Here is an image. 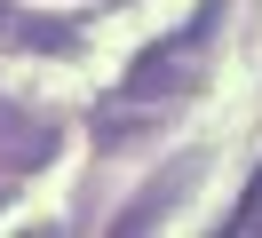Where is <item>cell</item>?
<instances>
[{
	"label": "cell",
	"instance_id": "6da1fadb",
	"mask_svg": "<svg viewBox=\"0 0 262 238\" xmlns=\"http://www.w3.org/2000/svg\"><path fill=\"white\" fill-rule=\"evenodd\" d=\"M230 16V0H207L199 8V24H183V32H167V40H151L143 56L127 63V79H119V95L127 103H159V111H175L183 95L199 88V72H207V40H214V24Z\"/></svg>",
	"mask_w": 262,
	"mask_h": 238
},
{
	"label": "cell",
	"instance_id": "7a4b0ae2",
	"mask_svg": "<svg viewBox=\"0 0 262 238\" xmlns=\"http://www.w3.org/2000/svg\"><path fill=\"white\" fill-rule=\"evenodd\" d=\"M56 151H64V119L16 103V95H0V167L8 175H40Z\"/></svg>",
	"mask_w": 262,
	"mask_h": 238
},
{
	"label": "cell",
	"instance_id": "3957f363",
	"mask_svg": "<svg viewBox=\"0 0 262 238\" xmlns=\"http://www.w3.org/2000/svg\"><path fill=\"white\" fill-rule=\"evenodd\" d=\"M191 183H199V159H191V151H183V159H167V167L151 175V183L135 190L127 206H119V222H112V230H119V238H127V230H159V222H167V206H175Z\"/></svg>",
	"mask_w": 262,
	"mask_h": 238
},
{
	"label": "cell",
	"instance_id": "277c9868",
	"mask_svg": "<svg viewBox=\"0 0 262 238\" xmlns=\"http://www.w3.org/2000/svg\"><path fill=\"white\" fill-rule=\"evenodd\" d=\"M159 127H167L159 103H127V95H112V103L96 111V151H119V143H135V135H159Z\"/></svg>",
	"mask_w": 262,
	"mask_h": 238
},
{
	"label": "cell",
	"instance_id": "5b68a950",
	"mask_svg": "<svg viewBox=\"0 0 262 238\" xmlns=\"http://www.w3.org/2000/svg\"><path fill=\"white\" fill-rule=\"evenodd\" d=\"M0 40L32 48V56H80V24H72V16H8Z\"/></svg>",
	"mask_w": 262,
	"mask_h": 238
},
{
	"label": "cell",
	"instance_id": "8992f818",
	"mask_svg": "<svg viewBox=\"0 0 262 238\" xmlns=\"http://www.w3.org/2000/svg\"><path fill=\"white\" fill-rule=\"evenodd\" d=\"M254 230H262V175L238 190V206L223 214V238H254Z\"/></svg>",
	"mask_w": 262,
	"mask_h": 238
},
{
	"label": "cell",
	"instance_id": "52a82bcc",
	"mask_svg": "<svg viewBox=\"0 0 262 238\" xmlns=\"http://www.w3.org/2000/svg\"><path fill=\"white\" fill-rule=\"evenodd\" d=\"M8 16H16V8H8V0H0V32H8Z\"/></svg>",
	"mask_w": 262,
	"mask_h": 238
}]
</instances>
